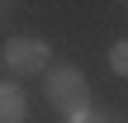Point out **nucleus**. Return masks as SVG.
<instances>
[{
  "label": "nucleus",
  "mask_w": 128,
  "mask_h": 123,
  "mask_svg": "<svg viewBox=\"0 0 128 123\" xmlns=\"http://www.w3.org/2000/svg\"><path fill=\"white\" fill-rule=\"evenodd\" d=\"M43 90H48V100L57 104L62 119H81V114H90V85H86V76H81L71 62L48 66V71H43Z\"/></svg>",
  "instance_id": "f257e3e1"
},
{
  "label": "nucleus",
  "mask_w": 128,
  "mask_h": 123,
  "mask_svg": "<svg viewBox=\"0 0 128 123\" xmlns=\"http://www.w3.org/2000/svg\"><path fill=\"white\" fill-rule=\"evenodd\" d=\"M0 57H5V71H10V81H24V76H43V71L52 66V47H48L43 38H28V33L10 38Z\"/></svg>",
  "instance_id": "f03ea898"
},
{
  "label": "nucleus",
  "mask_w": 128,
  "mask_h": 123,
  "mask_svg": "<svg viewBox=\"0 0 128 123\" xmlns=\"http://www.w3.org/2000/svg\"><path fill=\"white\" fill-rule=\"evenodd\" d=\"M0 123H28V95L19 81H0Z\"/></svg>",
  "instance_id": "7ed1b4c3"
},
{
  "label": "nucleus",
  "mask_w": 128,
  "mask_h": 123,
  "mask_svg": "<svg viewBox=\"0 0 128 123\" xmlns=\"http://www.w3.org/2000/svg\"><path fill=\"white\" fill-rule=\"evenodd\" d=\"M109 71H119V76L128 71V47H124V43H114V47H109Z\"/></svg>",
  "instance_id": "20e7f679"
},
{
  "label": "nucleus",
  "mask_w": 128,
  "mask_h": 123,
  "mask_svg": "<svg viewBox=\"0 0 128 123\" xmlns=\"http://www.w3.org/2000/svg\"><path fill=\"white\" fill-rule=\"evenodd\" d=\"M66 123H104V119H95V114H81V119H66Z\"/></svg>",
  "instance_id": "39448f33"
}]
</instances>
